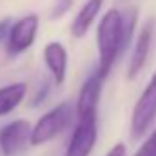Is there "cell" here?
Wrapping results in <instances>:
<instances>
[{
	"label": "cell",
	"mask_w": 156,
	"mask_h": 156,
	"mask_svg": "<svg viewBox=\"0 0 156 156\" xmlns=\"http://www.w3.org/2000/svg\"><path fill=\"white\" fill-rule=\"evenodd\" d=\"M123 13L120 9H109L96 27V45H98V67L96 73L102 80L109 76L120 55L127 49L123 35Z\"/></svg>",
	"instance_id": "cell-1"
},
{
	"label": "cell",
	"mask_w": 156,
	"mask_h": 156,
	"mask_svg": "<svg viewBox=\"0 0 156 156\" xmlns=\"http://www.w3.org/2000/svg\"><path fill=\"white\" fill-rule=\"evenodd\" d=\"M73 105L71 102H62L56 107L49 109L45 115L37 120L31 131V145H44L62 134L73 120Z\"/></svg>",
	"instance_id": "cell-2"
},
{
	"label": "cell",
	"mask_w": 156,
	"mask_h": 156,
	"mask_svg": "<svg viewBox=\"0 0 156 156\" xmlns=\"http://www.w3.org/2000/svg\"><path fill=\"white\" fill-rule=\"evenodd\" d=\"M156 118V71L136 100L131 115V136L142 138Z\"/></svg>",
	"instance_id": "cell-3"
},
{
	"label": "cell",
	"mask_w": 156,
	"mask_h": 156,
	"mask_svg": "<svg viewBox=\"0 0 156 156\" xmlns=\"http://www.w3.org/2000/svg\"><path fill=\"white\" fill-rule=\"evenodd\" d=\"M98 138V113L78 116L64 156H89Z\"/></svg>",
	"instance_id": "cell-4"
},
{
	"label": "cell",
	"mask_w": 156,
	"mask_h": 156,
	"mask_svg": "<svg viewBox=\"0 0 156 156\" xmlns=\"http://www.w3.org/2000/svg\"><path fill=\"white\" fill-rule=\"evenodd\" d=\"M38 27H40V18L35 13H29V15L18 18L11 26L9 35L5 38V53L9 56H18L22 53H26L35 44Z\"/></svg>",
	"instance_id": "cell-5"
},
{
	"label": "cell",
	"mask_w": 156,
	"mask_h": 156,
	"mask_svg": "<svg viewBox=\"0 0 156 156\" xmlns=\"http://www.w3.org/2000/svg\"><path fill=\"white\" fill-rule=\"evenodd\" d=\"M31 123L24 118L13 120L0 129V153L2 156H20L27 144L31 145Z\"/></svg>",
	"instance_id": "cell-6"
},
{
	"label": "cell",
	"mask_w": 156,
	"mask_h": 156,
	"mask_svg": "<svg viewBox=\"0 0 156 156\" xmlns=\"http://www.w3.org/2000/svg\"><path fill=\"white\" fill-rule=\"evenodd\" d=\"M153 31H154V22L149 20L138 38L134 42V47H133V53H131V60H129V67H127V78L133 80L140 75V71L145 67V62L149 58V51H151V42H153Z\"/></svg>",
	"instance_id": "cell-7"
},
{
	"label": "cell",
	"mask_w": 156,
	"mask_h": 156,
	"mask_svg": "<svg viewBox=\"0 0 156 156\" xmlns=\"http://www.w3.org/2000/svg\"><path fill=\"white\" fill-rule=\"evenodd\" d=\"M102 85H104V80L98 76L96 71L85 78V82L82 83V89L78 93L76 116H83V115H89V113H98Z\"/></svg>",
	"instance_id": "cell-8"
},
{
	"label": "cell",
	"mask_w": 156,
	"mask_h": 156,
	"mask_svg": "<svg viewBox=\"0 0 156 156\" xmlns=\"http://www.w3.org/2000/svg\"><path fill=\"white\" fill-rule=\"evenodd\" d=\"M44 62L49 69V73L53 75V80L56 85H62L67 76V64H69V56H67V49L64 47V44L60 42H49L44 47Z\"/></svg>",
	"instance_id": "cell-9"
},
{
	"label": "cell",
	"mask_w": 156,
	"mask_h": 156,
	"mask_svg": "<svg viewBox=\"0 0 156 156\" xmlns=\"http://www.w3.org/2000/svg\"><path fill=\"white\" fill-rule=\"evenodd\" d=\"M102 5H104V0H87L78 9L75 20L71 22V35L75 38H82V37L87 35V31L93 26V22L96 20Z\"/></svg>",
	"instance_id": "cell-10"
},
{
	"label": "cell",
	"mask_w": 156,
	"mask_h": 156,
	"mask_svg": "<svg viewBox=\"0 0 156 156\" xmlns=\"http://www.w3.org/2000/svg\"><path fill=\"white\" fill-rule=\"evenodd\" d=\"M26 94H27V85L24 82H15L0 87V116L13 113L24 102Z\"/></svg>",
	"instance_id": "cell-11"
},
{
	"label": "cell",
	"mask_w": 156,
	"mask_h": 156,
	"mask_svg": "<svg viewBox=\"0 0 156 156\" xmlns=\"http://www.w3.org/2000/svg\"><path fill=\"white\" fill-rule=\"evenodd\" d=\"M134 156H156V129L147 136V140L140 145Z\"/></svg>",
	"instance_id": "cell-12"
},
{
	"label": "cell",
	"mask_w": 156,
	"mask_h": 156,
	"mask_svg": "<svg viewBox=\"0 0 156 156\" xmlns=\"http://www.w3.org/2000/svg\"><path fill=\"white\" fill-rule=\"evenodd\" d=\"M73 7V0H56L53 9H51V20H58L64 15H67V11Z\"/></svg>",
	"instance_id": "cell-13"
},
{
	"label": "cell",
	"mask_w": 156,
	"mask_h": 156,
	"mask_svg": "<svg viewBox=\"0 0 156 156\" xmlns=\"http://www.w3.org/2000/svg\"><path fill=\"white\" fill-rule=\"evenodd\" d=\"M47 93H49V85H47V82H44V87L38 89V93H37L35 98H33V105H40V104L47 98Z\"/></svg>",
	"instance_id": "cell-14"
},
{
	"label": "cell",
	"mask_w": 156,
	"mask_h": 156,
	"mask_svg": "<svg viewBox=\"0 0 156 156\" xmlns=\"http://www.w3.org/2000/svg\"><path fill=\"white\" fill-rule=\"evenodd\" d=\"M11 26H13L11 18H2V20H0V42L7 38V35H9V29H11Z\"/></svg>",
	"instance_id": "cell-15"
},
{
	"label": "cell",
	"mask_w": 156,
	"mask_h": 156,
	"mask_svg": "<svg viewBox=\"0 0 156 156\" xmlns=\"http://www.w3.org/2000/svg\"><path fill=\"white\" fill-rule=\"evenodd\" d=\"M125 145L123 144H116V145H113L111 149H109V153L105 156H125Z\"/></svg>",
	"instance_id": "cell-16"
}]
</instances>
